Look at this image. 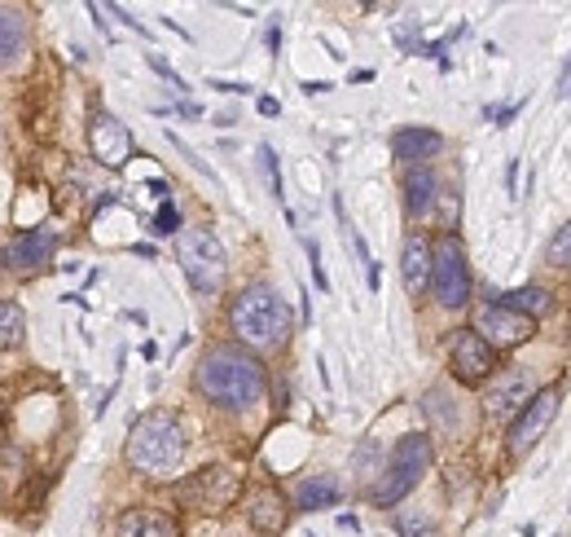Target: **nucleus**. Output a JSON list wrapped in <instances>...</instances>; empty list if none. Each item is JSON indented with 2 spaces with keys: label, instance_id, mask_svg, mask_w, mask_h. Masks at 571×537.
I'll use <instances>...</instances> for the list:
<instances>
[{
  "label": "nucleus",
  "instance_id": "24",
  "mask_svg": "<svg viewBox=\"0 0 571 537\" xmlns=\"http://www.w3.org/2000/svg\"><path fill=\"white\" fill-rule=\"evenodd\" d=\"M396 529L405 537H436V525H431L427 511H400L396 516Z\"/></svg>",
  "mask_w": 571,
  "mask_h": 537
},
{
  "label": "nucleus",
  "instance_id": "22",
  "mask_svg": "<svg viewBox=\"0 0 571 537\" xmlns=\"http://www.w3.org/2000/svg\"><path fill=\"white\" fill-rule=\"evenodd\" d=\"M422 409L431 414V423H440V432H457V402L445 393V388H431L427 397H422Z\"/></svg>",
  "mask_w": 571,
  "mask_h": 537
},
{
  "label": "nucleus",
  "instance_id": "17",
  "mask_svg": "<svg viewBox=\"0 0 571 537\" xmlns=\"http://www.w3.org/2000/svg\"><path fill=\"white\" fill-rule=\"evenodd\" d=\"M436 172L431 168H409L405 172V212L418 221V216H427L431 212V203H436Z\"/></svg>",
  "mask_w": 571,
  "mask_h": 537
},
{
  "label": "nucleus",
  "instance_id": "30",
  "mask_svg": "<svg viewBox=\"0 0 571 537\" xmlns=\"http://www.w3.org/2000/svg\"><path fill=\"white\" fill-rule=\"evenodd\" d=\"M145 190H150V194H154L159 203H172V190H167V181H150Z\"/></svg>",
  "mask_w": 571,
  "mask_h": 537
},
{
  "label": "nucleus",
  "instance_id": "15",
  "mask_svg": "<svg viewBox=\"0 0 571 537\" xmlns=\"http://www.w3.org/2000/svg\"><path fill=\"white\" fill-rule=\"evenodd\" d=\"M400 277H405V291H409V295H422V291L431 286V243H427L422 234H409V239H405Z\"/></svg>",
  "mask_w": 571,
  "mask_h": 537
},
{
  "label": "nucleus",
  "instance_id": "29",
  "mask_svg": "<svg viewBox=\"0 0 571 537\" xmlns=\"http://www.w3.org/2000/svg\"><path fill=\"white\" fill-rule=\"evenodd\" d=\"M150 67H154V71H159L163 80H172V89H185V80H181V75H176V71H172V67H167V62H163L159 53H150Z\"/></svg>",
  "mask_w": 571,
  "mask_h": 537
},
{
  "label": "nucleus",
  "instance_id": "19",
  "mask_svg": "<svg viewBox=\"0 0 571 537\" xmlns=\"http://www.w3.org/2000/svg\"><path fill=\"white\" fill-rule=\"evenodd\" d=\"M339 498H343V485L335 476H308V480H299V494H295L299 511H326Z\"/></svg>",
  "mask_w": 571,
  "mask_h": 537
},
{
  "label": "nucleus",
  "instance_id": "6",
  "mask_svg": "<svg viewBox=\"0 0 571 537\" xmlns=\"http://www.w3.org/2000/svg\"><path fill=\"white\" fill-rule=\"evenodd\" d=\"M237 494H242V476L225 467V463H216V467H203V472H194L181 489H176V498L185 503V507H194V511H228L233 503H237Z\"/></svg>",
  "mask_w": 571,
  "mask_h": 537
},
{
  "label": "nucleus",
  "instance_id": "31",
  "mask_svg": "<svg viewBox=\"0 0 571 537\" xmlns=\"http://www.w3.org/2000/svg\"><path fill=\"white\" fill-rule=\"evenodd\" d=\"M212 89H221V93H251V84H225V80H212Z\"/></svg>",
  "mask_w": 571,
  "mask_h": 537
},
{
  "label": "nucleus",
  "instance_id": "28",
  "mask_svg": "<svg viewBox=\"0 0 571 537\" xmlns=\"http://www.w3.org/2000/svg\"><path fill=\"white\" fill-rule=\"evenodd\" d=\"M308 261H313V282H317L322 291H330V277H326V268H322V252H317V243H308Z\"/></svg>",
  "mask_w": 571,
  "mask_h": 537
},
{
  "label": "nucleus",
  "instance_id": "16",
  "mask_svg": "<svg viewBox=\"0 0 571 537\" xmlns=\"http://www.w3.org/2000/svg\"><path fill=\"white\" fill-rule=\"evenodd\" d=\"M251 525L259 529V534H282L286 529V520H290V511H286V503H282V494L277 489H259L255 498H251Z\"/></svg>",
  "mask_w": 571,
  "mask_h": 537
},
{
  "label": "nucleus",
  "instance_id": "20",
  "mask_svg": "<svg viewBox=\"0 0 571 537\" xmlns=\"http://www.w3.org/2000/svg\"><path fill=\"white\" fill-rule=\"evenodd\" d=\"M501 304H506L510 313H519V317H528V322H537V317H545V313L554 308V295H550L545 286H519V291H510V295H501Z\"/></svg>",
  "mask_w": 571,
  "mask_h": 537
},
{
  "label": "nucleus",
  "instance_id": "13",
  "mask_svg": "<svg viewBox=\"0 0 571 537\" xmlns=\"http://www.w3.org/2000/svg\"><path fill=\"white\" fill-rule=\"evenodd\" d=\"M89 150H93V159H102L106 168H123L128 159H132V133L114 120V115H93V124H89Z\"/></svg>",
  "mask_w": 571,
  "mask_h": 537
},
{
  "label": "nucleus",
  "instance_id": "25",
  "mask_svg": "<svg viewBox=\"0 0 571 537\" xmlns=\"http://www.w3.org/2000/svg\"><path fill=\"white\" fill-rule=\"evenodd\" d=\"M259 163H264V172H268V190H273V199L282 203L286 194H282V168H277V154H273V145H259Z\"/></svg>",
  "mask_w": 571,
  "mask_h": 537
},
{
  "label": "nucleus",
  "instance_id": "33",
  "mask_svg": "<svg viewBox=\"0 0 571 537\" xmlns=\"http://www.w3.org/2000/svg\"><path fill=\"white\" fill-rule=\"evenodd\" d=\"M304 93H330V84H326V80H308Z\"/></svg>",
  "mask_w": 571,
  "mask_h": 537
},
{
  "label": "nucleus",
  "instance_id": "23",
  "mask_svg": "<svg viewBox=\"0 0 571 537\" xmlns=\"http://www.w3.org/2000/svg\"><path fill=\"white\" fill-rule=\"evenodd\" d=\"M22 331H27L22 308L18 304H0V348H13L22 340Z\"/></svg>",
  "mask_w": 571,
  "mask_h": 537
},
{
  "label": "nucleus",
  "instance_id": "12",
  "mask_svg": "<svg viewBox=\"0 0 571 537\" xmlns=\"http://www.w3.org/2000/svg\"><path fill=\"white\" fill-rule=\"evenodd\" d=\"M449 362H453V375L461 384H479V379H488V371H497V353L475 331H457Z\"/></svg>",
  "mask_w": 571,
  "mask_h": 537
},
{
  "label": "nucleus",
  "instance_id": "4",
  "mask_svg": "<svg viewBox=\"0 0 571 537\" xmlns=\"http://www.w3.org/2000/svg\"><path fill=\"white\" fill-rule=\"evenodd\" d=\"M427 467H431V436H422V432L400 436L396 449H391V463H387L383 480L374 485V503H378V507L405 503V494L418 489V480L427 476Z\"/></svg>",
  "mask_w": 571,
  "mask_h": 537
},
{
  "label": "nucleus",
  "instance_id": "26",
  "mask_svg": "<svg viewBox=\"0 0 571 537\" xmlns=\"http://www.w3.org/2000/svg\"><path fill=\"white\" fill-rule=\"evenodd\" d=\"M550 265H571V221L554 234V243H550Z\"/></svg>",
  "mask_w": 571,
  "mask_h": 537
},
{
  "label": "nucleus",
  "instance_id": "2",
  "mask_svg": "<svg viewBox=\"0 0 571 537\" xmlns=\"http://www.w3.org/2000/svg\"><path fill=\"white\" fill-rule=\"evenodd\" d=\"M228 326L233 335L246 344V348H259V353H273L290 340V308L286 300L273 291V286H246L233 295L228 304Z\"/></svg>",
  "mask_w": 571,
  "mask_h": 537
},
{
  "label": "nucleus",
  "instance_id": "11",
  "mask_svg": "<svg viewBox=\"0 0 571 537\" xmlns=\"http://www.w3.org/2000/svg\"><path fill=\"white\" fill-rule=\"evenodd\" d=\"M537 397V379L532 371H506L488 384V397H483V414L488 418H519V409Z\"/></svg>",
  "mask_w": 571,
  "mask_h": 537
},
{
  "label": "nucleus",
  "instance_id": "9",
  "mask_svg": "<svg viewBox=\"0 0 571 537\" xmlns=\"http://www.w3.org/2000/svg\"><path fill=\"white\" fill-rule=\"evenodd\" d=\"M554 414H559V388H541L532 402L519 409V418L510 423V454L523 458L545 436V427L554 423Z\"/></svg>",
  "mask_w": 571,
  "mask_h": 537
},
{
  "label": "nucleus",
  "instance_id": "32",
  "mask_svg": "<svg viewBox=\"0 0 571 537\" xmlns=\"http://www.w3.org/2000/svg\"><path fill=\"white\" fill-rule=\"evenodd\" d=\"M282 107H277V98H259V115H277Z\"/></svg>",
  "mask_w": 571,
  "mask_h": 537
},
{
  "label": "nucleus",
  "instance_id": "5",
  "mask_svg": "<svg viewBox=\"0 0 571 537\" xmlns=\"http://www.w3.org/2000/svg\"><path fill=\"white\" fill-rule=\"evenodd\" d=\"M176 261H181L190 286H194L198 295H216V291L225 286L228 256L212 230H181V234H176Z\"/></svg>",
  "mask_w": 571,
  "mask_h": 537
},
{
  "label": "nucleus",
  "instance_id": "7",
  "mask_svg": "<svg viewBox=\"0 0 571 537\" xmlns=\"http://www.w3.org/2000/svg\"><path fill=\"white\" fill-rule=\"evenodd\" d=\"M431 291L445 308H461L470 300V265L453 234H445L440 247H431Z\"/></svg>",
  "mask_w": 571,
  "mask_h": 537
},
{
  "label": "nucleus",
  "instance_id": "3",
  "mask_svg": "<svg viewBox=\"0 0 571 537\" xmlns=\"http://www.w3.org/2000/svg\"><path fill=\"white\" fill-rule=\"evenodd\" d=\"M185 458V432L167 409H150L128 432V463L141 476H167Z\"/></svg>",
  "mask_w": 571,
  "mask_h": 537
},
{
  "label": "nucleus",
  "instance_id": "27",
  "mask_svg": "<svg viewBox=\"0 0 571 537\" xmlns=\"http://www.w3.org/2000/svg\"><path fill=\"white\" fill-rule=\"evenodd\" d=\"M176 230H181V212H176V203H163L154 212V234H176Z\"/></svg>",
  "mask_w": 571,
  "mask_h": 537
},
{
  "label": "nucleus",
  "instance_id": "34",
  "mask_svg": "<svg viewBox=\"0 0 571 537\" xmlns=\"http://www.w3.org/2000/svg\"><path fill=\"white\" fill-rule=\"evenodd\" d=\"M0 418H4V402H0Z\"/></svg>",
  "mask_w": 571,
  "mask_h": 537
},
{
  "label": "nucleus",
  "instance_id": "1",
  "mask_svg": "<svg viewBox=\"0 0 571 537\" xmlns=\"http://www.w3.org/2000/svg\"><path fill=\"white\" fill-rule=\"evenodd\" d=\"M198 393L225 409H251L264 397V366L237 344H216L198 362Z\"/></svg>",
  "mask_w": 571,
  "mask_h": 537
},
{
  "label": "nucleus",
  "instance_id": "8",
  "mask_svg": "<svg viewBox=\"0 0 571 537\" xmlns=\"http://www.w3.org/2000/svg\"><path fill=\"white\" fill-rule=\"evenodd\" d=\"M475 335L497 353V348H514V344L532 340V335H537V322L510 313L501 300H488V304H479V313H475Z\"/></svg>",
  "mask_w": 571,
  "mask_h": 537
},
{
  "label": "nucleus",
  "instance_id": "18",
  "mask_svg": "<svg viewBox=\"0 0 571 537\" xmlns=\"http://www.w3.org/2000/svg\"><path fill=\"white\" fill-rule=\"evenodd\" d=\"M119 537H181V529H176L172 516L141 507V511H128V516L119 520Z\"/></svg>",
  "mask_w": 571,
  "mask_h": 537
},
{
  "label": "nucleus",
  "instance_id": "10",
  "mask_svg": "<svg viewBox=\"0 0 571 537\" xmlns=\"http://www.w3.org/2000/svg\"><path fill=\"white\" fill-rule=\"evenodd\" d=\"M62 239L53 230H27V234H13L4 247H0V268L4 273H35L53 261V247Z\"/></svg>",
  "mask_w": 571,
  "mask_h": 537
},
{
  "label": "nucleus",
  "instance_id": "21",
  "mask_svg": "<svg viewBox=\"0 0 571 537\" xmlns=\"http://www.w3.org/2000/svg\"><path fill=\"white\" fill-rule=\"evenodd\" d=\"M22 49H27V18L18 9H4L0 4V67L13 62Z\"/></svg>",
  "mask_w": 571,
  "mask_h": 537
},
{
  "label": "nucleus",
  "instance_id": "14",
  "mask_svg": "<svg viewBox=\"0 0 571 537\" xmlns=\"http://www.w3.org/2000/svg\"><path fill=\"white\" fill-rule=\"evenodd\" d=\"M445 150V136L436 129H400L391 136V154L409 168H427V159H436Z\"/></svg>",
  "mask_w": 571,
  "mask_h": 537
}]
</instances>
